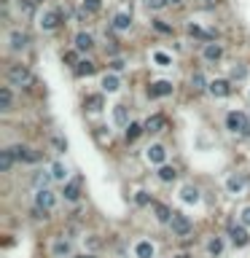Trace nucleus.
<instances>
[{"label":"nucleus","instance_id":"nucleus-3","mask_svg":"<svg viewBox=\"0 0 250 258\" xmlns=\"http://www.w3.org/2000/svg\"><path fill=\"white\" fill-rule=\"evenodd\" d=\"M169 226H172V231H175L177 237H188V234L194 231L191 221H188V218L183 215V213H175V215H172V221H169Z\"/></svg>","mask_w":250,"mask_h":258},{"label":"nucleus","instance_id":"nucleus-21","mask_svg":"<svg viewBox=\"0 0 250 258\" xmlns=\"http://www.w3.org/2000/svg\"><path fill=\"white\" fill-rule=\"evenodd\" d=\"M164 156H167V154H164V148H162V145H151V148H148V162L159 164V167L164 164Z\"/></svg>","mask_w":250,"mask_h":258},{"label":"nucleus","instance_id":"nucleus-34","mask_svg":"<svg viewBox=\"0 0 250 258\" xmlns=\"http://www.w3.org/2000/svg\"><path fill=\"white\" fill-rule=\"evenodd\" d=\"M154 59H156V65H162V68H167V65L172 62V59H169L167 54H164V51H156V54H154Z\"/></svg>","mask_w":250,"mask_h":258},{"label":"nucleus","instance_id":"nucleus-43","mask_svg":"<svg viewBox=\"0 0 250 258\" xmlns=\"http://www.w3.org/2000/svg\"><path fill=\"white\" fill-rule=\"evenodd\" d=\"M78 258H94V256H78Z\"/></svg>","mask_w":250,"mask_h":258},{"label":"nucleus","instance_id":"nucleus-28","mask_svg":"<svg viewBox=\"0 0 250 258\" xmlns=\"http://www.w3.org/2000/svg\"><path fill=\"white\" fill-rule=\"evenodd\" d=\"M118 86H121V84H118L116 76H105V78H102V89H105V91H118Z\"/></svg>","mask_w":250,"mask_h":258},{"label":"nucleus","instance_id":"nucleus-7","mask_svg":"<svg viewBox=\"0 0 250 258\" xmlns=\"http://www.w3.org/2000/svg\"><path fill=\"white\" fill-rule=\"evenodd\" d=\"M210 94L213 97H229L232 94V84L226 81V78H215V81H210Z\"/></svg>","mask_w":250,"mask_h":258},{"label":"nucleus","instance_id":"nucleus-42","mask_svg":"<svg viewBox=\"0 0 250 258\" xmlns=\"http://www.w3.org/2000/svg\"><path fill=\"white\" fill-rule=\"evenodd\" d=\"M183 0H167V5H180Z\"/></svg>","mask_w":250,"mask_h":258},{"label":"nucleus","instance_id":"nucleus-25","mask_svg":"<svg viewBox=\"0 0 250 258\" xmlns=\"http://www.w3.org/2000/svg\"><path fill=\"white\" fill-rule=\"evenodd\" d=\"M54 256H57V258L70 256V242H68V240H57V242H54Z\"/></svg>","mask_w":250,"mask_h":258},{"label":"nucleus","instance_id":"nucleus-17","mask_svg":"<svg viewBox=\"0 0 250 258\" xmlns=\"http://www.w3.org/2000/svg\"><path fill=\"white\" fill-rule=\"evenodd\" d=\"M113 121L118 124V127H124V129L132 124V121H129V116H127V108H124V105H116V108H113Z\"/></svg>","mask_w":250,"mask_h":258},{"label":"nucleus","instance_id":"nucleus-19","mask_svg":"<svg viewBox=\"0 0 250 258\" xmlns=\"http://www.w3.org/2000/svg\"><path fill=\"white\" fill-rule=\"evenodd\" d=\"M16 164V159H14V154H11L8 148L5 151H0V172H11V167Z\"/></svg>","mask_w":250,"mask_h":258},{"label":"nucleus","instance_id":"nucleus-41","mask_svg":"<svg viewBox=\"0 0 250 258\" xmlns=\"http://www.w3.org/2000/svg\"><path fill=\"white\" fill-rule=\"evenodd\" d=\"M65 62H68V65H73V68H76V51H68V54H65Z\"/></svg>","mask_w":250,"mask_h":258},{"label":"nucleus","instance_id":"nucleus-37","mask_svg":"<svg viewBox=\"0 0 250 258\" xmlns=\"http://www.w3.org/2000/svg\"><path fill=\"white\" fill-rule=\"evenodd\" d=\"M154 27L159 30V32H167V35H169V32H172V27H169V24H164L162 19H156V22H154Z\"/></svg>","mask_w":250,"mask_h":258},{"label":"nucleus","instance_id":"nucleus-32","mask_svg":"<svg viewBox=\"0 0 250 258\" xmlns=\"http://www.w3.org/2000/svg\"><path fill=\"white\" fill-rule=\"evenodd\" d=\"M65 175H68V170L62 167V164H54V167H51V177H54V180H65Z\"/></svg>","mask_w":250,"mask_h":258},{"label":"nucleus","instance_id":"nucleus-15","mask_svg":"<svg viewBox=\"0 0 250 258\" xmlns=\"http://www.w3.org/2000/svg\"><path fill=\"white\" fill-rule=\"evenodd\" d=\"M91 46H94V38L89 32H78L76 35V51H89Z\"/></svg>","mask_w":250,"mask_h":258},{"label":"nucleus","instance_id":"nucleus-36","mask_svg":"<svg viewBox=\"0 0 250 258\" xmlns=\"http://www.w3.org/2000/svg\"><path fill=\"white\" fill-rule=\"evenodd\" d=\"M146 5H148V8H154V11H162L164 5H167V0H146Z\"/></svg>","mask_w":250,"mask_h":258},{"label":"nucleus","instance_id":"nucleus-9","mask_svg":"<svg viewBox=\"0 0 250 258\" xmlns=\"http://www.w3.org/2000/svg\"><path fill=\"white\" fill-rule=\"evenodd\" d=\"M229 237H232V242L237 245V248H242V245H248V242H250V237H248V229L242 226V223H234V226L229 229Z\"/></svg>","mask_w":250,"mask_h":258},{"label":"nucleus","instance_id":"nucleus-14","mask_svg":"<svg viewBox=\"0 0 250 258\" xmlns=\"http://www.w3.org/2000/svg\"><path fill=\"white\" fill-rule=\"evenodd\" d=\"M65 199H68V202H78V199H81V183L70 180L68 186H65Z\"/></svg>","mask_w":250,"mask_h":258},{"label":"nucleus","instance_id":"nucleus-23","mask_svg":"<svg viewBox=\"0 0 250 258\" xmlns=\"http://www.w3.org/2000/svg\"><path fill=\"white\" fill-rule=\"evenodd\" d=\"M175 177H177V170L175 167H169V164H162V167H159V180L162 183H172Z\"/></svg>","mask_w":250,"mask_h":258},{"label":"nucleus","instance_id":"nucleus-18","mask_svg":"<svg viewBox=\"0 0 250 258\" xmlns=\"http://www.w3.org/2000/svg\"><path fill=\"white\" fill-rule=\"evenodd\" d=\"M94 70H97V65L91 62V59H81V62H78L76 68H73V73H76V76H91Z\"/></svg>","mask_w":250,"mask_h":258},{"label":"nucleus","instance_id":"nucleus-30","mask_svg":"<svg viewBox=\"0 0 250 258\" xmlns=\"http://www.w3.org/2000/svg\"><path fill=\"white\" fill-rule=\"evenodd\" d=\"M188 32H191V35H196V38H205V41L213 43V35H210V32H205L202 27H196V24H188Z\"/></svg>","mask_w":250,"mask_h":258},{"label":"nucleus","instance_id":"nucleus-12","mask_svg":"<svg viewBox=\"0 0 250 258\" xmlns=\"http://www.w3.org/2000/svg\"><path fill=\"white\" fill-rule=\"evenodd\" d=\"M11 105H14V91H11V86H3V89H0V110L8 113Z\"/></svg>","mask_w":250,"mask_h":258},{"label":"nucleus","instance_id":"nucleus-26","mask_svg":"<svg viewBox=\"0 0 250 258\" xmlns=\"http://www.w3.org/2000/svg\"><path fill=\"white\" fill-rule=\"evenodd\" d=\"M226 186H229V191H232V194H237V191H242L245 180H242V175H232V177L226 180Z\"/></svg>","mask_w":250,"mask_h":258},{"label":"nucleus","instance_id":"nucleus-22","mask_svg":"<svg viewBox=\"0 0 250 258\" xmlns=\"http://www.w3.org/2000/svg\"><path fill=\"white\" fill-rule=\"evenodd\" d=\"M129 24H132V16L129 14H116L113 16V30L124 32V30H129Z\"/></svg>","mask_w":250,"mask_h":258},{"label":"nucleus","instance_id":"nucleus-13","mask_svg":"<svg viewBox=\"0 0 250 258\" xmlns=\"http://www.w3.org/2000/svg\"><path fill=\"white\" fill-rule=\"evenodd\" d=\"M151 207H154V213H156V218H159V221L162 223H169V221H172V210H169L167 207V204H162V202H154V204H151Z\"/></svg>","mask_w":250,"mask_h":258},{"label":"nucleus","instance_id":"nucleus-6","mask_svg":"<svg viewBox=\"0 0 250 258\" xmlns=\"http://www.w3.org/2000/svg\"><path fill=\"white\" fill-rule=\"evenodd\" d=\"M8 43H11V49H14V51H22V49H27V46H30V35L24 30H11Z\"/></svg>","mask_w":250,"mask_h":258},{"label":"nucleus","instance_id":"nucleus-5","mask_svg":"<svg viewBox=\"0 0 250 258\" xmlns=\"http://www.w3.org/2000/svg\"><path fill=\"white\" fill-rule=\"evenodd\" d=\"M11 154H14V159H16V162H38V154H35V151H32V148H27V145H22V143H16V145H11Z\"/></svg>","mask_w":250,"mask_h":258},{"label":"nucleus","instance_id":"nucleus-11","mask_svg":"<svg viewBox=\"0 0 250 258\" xmlns=\"http://www.w3.org/2000/svg\"><path fill=\"white\" fill-rule=\"evenodd\" d=\"M41 27L43 30H57L59 27V11H46L41 16Z\"/></svg>","mask_w":250,"mask_h":258},{"label":"nucleus","instance_id":"nucleus-24","mask_svg":"<svg viewBox=\"0 0 250 258\" xmlns=\"http://www.w3.org/2000/svg\"><path fill=\"white\" fill-rule=\"evenodd\" d=\"M143 132H146V127H143V124H129L127 132H124V137H127V143H135L137 137L143 135Z\"/></svg>","mask_w":250,"mask_h":258},{"label":"nucleus","instance_id":"nucleus-2","mask_svg":"<svg viewBox=\"0 0 250 258\" xmlns=\"http://www.w3.org/2000/svg\"><path fill=\"white\" fill-rule=\"evenodd\" d=\"M226 127H229V132H234V135L250 137V118L245 113H240V110H232V113L226 116Z\"/></svg>","mask_w":250,"mask_h":258},{"label":"nucleus","instance_id":"nucleus-4","mask_svg":"<svg viewBox=\"0 0 250 258\" xmlns=\"http://www.w3.org/2000/svg\"><path fill=\"white\" fill-rule=\"evenodd\" d=\"M54 204H57V196L51 194L49 188H38V194H35V207L38 210L49 213V210H54Z\"/></svg>","mask_w":250,"mask_h":258},{"label":"nucleus","instance_id":"nucleus-16","mask_svg":"<svg viewBox=\"0 0 250 258\" xmlns=\"http://www.w3.org/2000/svg\"><path fill=\"white\" fill-rule=\"evenodd\" d=\"M221 57H223L221 43H207V46H205V59H207V62H218Z\"/></svg>","mask_w":250,"mask_h":258},{"label":"nucleus","instance_id":"nucleus-10","mask_svg":"<svg viewBox=\"0 0 250 258\" xmlns=\"http://www.w3.org/2000/svg\"><path fill=\"white\" fill-rule=\"evenodd\" d=\"M148 94L151 97H167V94H172V84L169 81H156V84L148 86Z\"/></svg>","mask_w":250,"mask_h":258},{"label":"nucleus","instance_id":"nucleus-1","mask_svg":"<svg viewBox=\"0 0 250 258\" xmlns=\"http://www.w3.org/2000/svg\"><path fill=\"white\" fill-rule=\"evenodd\" d=\"M5 78H8L11 86H19V89H30L32 84H35V76H32V70L27 65L16 62V65H8V70H5Z\"/></svg>","mask_w":250,"mask_h":258},{"label":"nucleus","instance_id":"nucleus-27","mask_svg":"<svg viewBox=\"0 0 250 258\" xmlns=\"http://www.w3.org/2000/svg\"><path fill=\"white\" fill-rule=\"evenodd\" d=\"M83 105H86L89 110H100L102 108V94H89L86 100H83Z\"/></svg>","mask_w":250,"mask_h":258},{"label":"nucleus","instance_id":"nucleus-20","mask_svg":"<svg viewBox=\"0 0 250 258\" xmlns=\"http://www.w3.org/2000/svg\"><path fill=\"white\" fill-rule=\"evenodd\" d=\"M135 256H137V258H154V245L146 242V240L137 242V245H135Z\"/></svg>","mask_w":250,"mask_h":258},{"label":"nucleus","instance_id":"nucleus-33","mask_svg":"<svg viewBox=\"0 0 250 258\" xmlns=\"http://www.w3.org/2000/svg\"><path fill=\"white\" fill-rule=\"evenodd\" d=\"M183 199H186V202H196V199H199V191H196V188H183Z\"/></svg>","mask_w":250,"mask_h":258},{"label":"nucleus","instance_id":"nucleus-39","mask_svg":"<svg viewBox=\"0 0 250 258\" xmlns=\"http://www.w3.org/2000/svg\"><path fill=\"white\" fill-rule=\"evenodd\" d=\"M137 204H154V202L148 199V194H146V191H137Z\"/></svg>","mask_w":250,"mask_h":258},{"label":"nucleus","instance_id":"nucleus-31","mask_svg":"<svg viewBox=\"0 0 250 258\" xmlns=\"http://www.w3.org/2000/svg\"><path fill=\"white\" fill-rule=\"evenodd\" d=\"M100 8H102L100 0H83V11H86V14H97Z\"/></svg>","mask_w":250,"mask_h":258},{"label":"nucleus","instance_id":"nucleus-8","mask_svg":"<svg viewBox=\"0 0 250 258\" xmlns=\"http://www.w3.org/2000/svg\"><path fill=\"white\" fill-rule=\"evenodd\" d=\"M143 127H146V132H151V135H159V132L167 129V118H164L162 113H154L146 124H143Z\"/></svg>","mask_w":250,"mask_h":258},{"label":"nucleus","instance_id":"nucleus-29","mask_svg":"<svg viewBox=\"0 0 250 258\" xmlns=\"http://www.w3.org/2000/svg\"><path fill=\"white\" fill-rule=\"evenodd\" d=\"M191 86H194V89L196 91H202V89H207V81H205V76H202V73H194V76H191Z\"/></svg>","mask_w":250,"mask_h":258},{"label":"nucleus","instance_id":"nucleus-40","mask_svg":"<svg viewBox=\"0 0 250 258\" xmlns=\"http://www.w3.org/2000/svg\"><path fill=\"white\" fill-rule=\"evenodd\" d=\"M110 70H113V73L124 70V59H113V62H110Z\"/></svg>","mask_w":250,"mask_h":258},{"label":"nucleus","instance_id":"nucleus-38","mask_svg":"<svg viewBox=\"0 0 250 258\" xmlns=\"http://www.w3.org/2000/svg\"><path fill=\"white\" fill-rule=\"evenodd\" d=\"M240 223H242V226H250V207H245L240 213Z\"/></svg>","mask_w":250,"mask_h":258},{"label":"nucleus","instance_id":"nucleus-44","mask_svg":"<svg viewBox=\"0 0 250 258\" xmlns=\"http://www.w3.org/2000/svg\"><path fill=\"white\" fill-rule=\"evenodd\" d=\"M205 3H215V0H205Z\"/></svg>","mask_w":250,"mask_h":258},{"label":"nucleus","instance_id":"nucleus-35","mask_svg":"<svg viewBox=\"0 0 250 258\" xmlns=\"http://www.w3.org/2000/svg\"><path fill=\"white\" fill-rule=\"evenodd\" d=\"M221 250H223V242H221V240H213V242H210V256H221Z\"/></svg>","mask_w":250,"mask_h":258}]
</instances>
